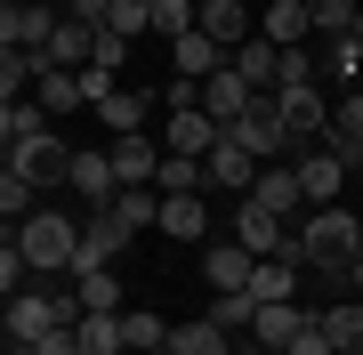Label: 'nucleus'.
Wrapping results in <instances>:
<instances>
[{
	"label": "nucleus",
	"instance_id": "obj_1",
	"mask_svg": "<svg viewBox=\"0 0 363 355\" xmlns=\"http://www.w3.org/2000/svg\"><path fill=\"white\" fill-rule=\"evenodd\" d=\"M355 250H363V218L347 210V202H323V210H307V218H298V266H315V275L347 283Z\"/></svg>",
	"mask_w": 363,
	"mask_h": 355
},
{
	"label": "nucleus",
	"instance_id": "obj_2",
	"mask_svg": "<svg viewBox=\"0 0 363 355\" xmlns=\"http://www.w3.org/2000/svg\"><path fill=\"white\" fill-rule=\"evenodd\" d=\"M9 242L33 259V275H57V266L73 275V259H81V226L65 210H33L25 226H9Z\"/></svg>",
	"mask_w": 363,
	"mask_h": 355
},
{
	"label": "nucleus",
	"instance_id": "obj_3",
	"mask_svg": "<svg viewBox=\"0 0 363 355\" xmlns=\"http://www.w3.org/2000/svg\"><path fill=\"white\" fill-rule=\"evenodd\" d=\"M81 323V299H57V291H9V347H40L49 331Z\"/></svg>",
	"mask_w": 363,
	"mask_h": 355
},
{
	"label": "nucleus",
	"instance_id": "obj_4",
	"mask_svg": "<svg viewBox=\"0 0 363 355\" xmlns=\"http://www.w3.org/2000/svg\"><path fill=\"white\" fill-rule=\"evenodd\" d=\"M234 242H250V250H259V259H298V226L291 218H274L267 210V202H234Z\"/></svg>",
	"mask_w": 363,
	"mask_h": 355
},
{
	"label": "nucleus",
	"instance_id": "obj_5",
	"mask_svg": "<svg viewBox=\"0 0 363 355\" xmlns=\"http://www.w3.org/2000/svg\"><path fill=\"white\" fill-rule=\"evenodd\" d=\"M73 154H81V145H65L57 130H40L25 145H9V170H25L33 186H73Z\"/></svg>",
	"mask_w": 363,
	"mask_h": 355
},
{
	"label": "nucleus",
	"instance_id": "obj_6",
	"mask_svg": "<svg viewBox=\"0 0 363 355\" xmlns=\"http://www.w3.org/2000/svg\"><path fill=\"white\" fill-rule=\"evenodd\" d=\"M250 275H259V250L210 235V250H202V283H210V299H226V291H250Z\"/></svg>",
	"mask_w": 363,
	"mask_h": 355
},
{
	"label": "nucleus",
	"instance_id": "obj_7",
	"mask_svg": "<svg viewBox=\"0 0 363 355\" xmlns=\"http://www.w3.org/2000/svg\"><path fill=\"white\" fill-rule=\"evenodd\" d=\"M283 97V121H291V145H323L331 137V97H323V81H315V89H274Z\"/></svg>",
	"mask_w": 363,
	"mask_h": 355
},
{
	"label": "nucleus",
	"instance_id": "obj_8",
	"mask_svg": "<svg viewBox=\"0 0 363 355\" xmlns=\"http://www.w3.org/2000/svg\"><path fill=\"white\" fill-rule=\"evenodd\" d=\"M226 137H242V145H250V154H259V162H274V154H283V145H291V121H283V97H259V106H250L242 121H234Z\"/></svg>",
	"mask_w": 363,
	"mask_h": 355
},
{
	"label": "nucleus",
	"instance_id": "obj_9",
	"mask_svg": "<svg viewBox=\"0 0 363 355\" xmlns=\"http://www.w3.org/2000/svg\"><path fill=\"white\" fill-rule=\"evenodd\" d=\"M57 25H65V16L40 9V0H9V9H0V49H49Z\"/></svg>",
	"mask_w": 363,
	"mask_h": 355
},
{
	"label": "nucleus",
	"instance_id": "obj_10",
	"mask_svg": "<svg viewBox=\"0 0 363 355\" xmlns=\"http://www.w3.org/2000/svg\"><path fill=\"white\" fill-rule=\"evenodd\" d=\"M121 250H130V226H121L113 210H89V218H81V259H73V275H89V266H113Z\"/></svg>",
	"mask_w": 363,
	"mask_h": 355
},
{
	"label": "nucleus",
	"instance_id": "obj_11",
	"mask_svg": "<svg viewBox=\"0 0 363 355\" xmlns=\"http://www.w3.org/2000/svg\"><path fill=\"white\" fill-rule=\"evenodd\" d=\"M259 170H267V162L250 154L242 137H218V145H210V186H218V194H250Z\"/></svg>",
	"mask_w": 363,
	"mask_h": 355
},
{
	"label": "nucleus",
	"instance_id": "obj_12",
	"mask_svg": "<svg viewBox=\"0 0 363 355\" xmlns=\"http://www.w3.org/2000/svg\"><path fill=\"white\" fill-rule=\"evenodd\" d=\"M250 106H259V89H250V81H242V73H234V65L202 81V113H210V121H218V130H234V121H242Z\"/></svg>",
	"mask_w": 363,
	"mask_h": 355
},
{
	"label": "nucleus",
	"instance_id": "obj_13",
	"mask_svg": "<svg viewBox=\"0 0 363 355\" xmlns=\"http://www.w3.org/2000/svg\"><path fill=\"white\" fill-rule=\"evenodd\" d=\"M218 137H226V130H218V121H210L202 106L162 121V154H194V162H210V145H218Z\"/></svg>",
	"mask_w": 363,
	"mask_h": 355
},
{
	"label": "nucleus",
	"instance_id": "obj_14",
	"mask_svg": "<svg viewBox=\"0 0 363 355\" xmlns=\"http://www.w3.org/2000/svg\"><path fill=\"white\" fill-rule=\"evenodd\" d=\"M154 235H169V242H210V202H202V194H162Z\"/></svg>",
	"mask_w": 363,
	"mask_h": 355
},
{
	"label": "nucleus",
	"instance_id": "obj_15",
	"mask_svg": "<svg viewBox=\"0 0 363 355\" xmlns=\"http://www.w3.org/2000/svg\"><path fill=\"white\" fill-rule=\"evenodd\" d=\"M202 33L218 49H242V40H259V16H250V0H202Z\"/></svg>",
	"mask_w": 363,
	"mask_h": 355
},
{
	"label": "nucleus",
	"instance_id": "obj_16",
	"mask_svg": "<svg viewBox=\"0 0 363 355\" xmlns=\"http://www.w3.org/2000/svg\"><path fill=\"white\" fill-rule=\"evenodd\" d=\"M298 186H307V210H323V202H339V186H347V162H339L331 145H307V162H298Z\"/></svg>",
	"mask_w": 363,
	"mask_h": 355
},
{
	"label": "nucleus",
	"instance_id": "obj_17",
	"mask_svg": "<svg viewBox=\"0 0 363 355\" xmlns=\"http://www.w3.org/2000/svg\"><path fill=\"white\" fill-rule=\"evenodd\" d=\"M250 202H267L274 218H307V186H298V170H283V162H267V170H259Z\"/></svg>",
	"mask_w": 363,
	"mask_h": 355
},
{
	"label": "nucleus",
	"instance_id": "obj_18",
	"mask_svg": "<svg viewBox=\"0 0 363 355\" xmlns=\"http://www.w3.org/2000/svg\"><path fill=\"white\" fill-rule=\"evenodd\" d=\"M89 57H97V33L81 25V16H65V25L49 33V49H40V65H49V73H81Z\"/></svg>",
	"mask_w": 363,
	"mask_h": 355
},
{
	"label": "nucleus",
	"instance_id": "obj_19",
	"mask_svg": "<svg viewBox=\"0 0 363 355\" xmlns=\"http://www.w3.org/2000/svg\"><path fill=\"white\" fill-rule=\"evenodd\" d=\"M73 194L89 202V210H105V202L121 194V170H113V154H89V145H81V154H73Z\"/></svg>",
	"mask_w": 363,
	"mask_h": 355
},
{
	"label": "nucleus",
	"instance_id": "obj_20",
	"mask_svg": "<svg viewBox=\"0 0 363 355\" xmlns=\"http://www.w3.org/2000/svg\"><path fill=\"white\" fill-rule=\"evenodd\" d=\"M259 33L274 40V49H307L315 16H307V0H267V9H259Z\"/></svg>",
	"mask_w": 363,
	"mask_h": 355
},
{
	"label": "nucleus",
	"instance_id": "obj_21",
	"mask_svg": "<svg viewBox=\"0 0 363 355\" xmlns=\"http://www.w3.org/2000/svg\"><path fill=\"white\" fill-rule=\"evenodd\" d=\"M113 154V170H121V186H154V170H162V145L145 137V130H130V137H113L105 145Z\"/></svg>",
	"mask_w": 363,
	"mask_h": 355
},
{
	"label": "nucleus",
	"instance_id": "obj_22",
	"mask_svg": "<svg viewBox=\"0 0 363 355\" xmlns=\"http://www.w3.org/2000/svg\"><path fill=\"white\" fill-rule=\"evenodd\" d=\"M169 57H178V73H186V81H210V73H226V65H234V49H218L202 25L186 33V40H169Z\"/></svg>",
	"mask_w": 363,
	"mask_h": 355
},
{
	"label": "nucleus",
	"instance_id": "obj_23",
	"mask_svg": "<svg viewBox=\"0 0 363 355\" xmlns=\"http://www.w3.org/2000/svg\"><path fill=\"white\" fill-rule=\"evenodd\" d=\"M323 145L347 162V170H363V89L339 97V113H331V137H323Z\"/></svg>",
	"mask_w": 363,
	"mask_h": 355
},
{
	"label": "nucleus",
	"instance_id": "obj_24",
	"mask_svg": "<svg viewBox=\"0 0 363 355\" xmlns=\"http://www.w3.org/2000/svg\"><path fill=\"white\" fill-rule=\"evenodd\" d=\"M234 73H242V81H250L259 97H274V73H283V49H274L267 33H259V40H242V49H234Z\"/></svg>",
	"mask_w": 363,
	"mask_h": 355
},
{
	"label": "nucleus",
	"instance_id": "obj_25",
	"mask_svg": "<svg viewBox=\"0 0 363 355\" xmlns=\"http://www.w3.org/2000/svg\"><path fill=\"white\" fill-rule=\"evenodd\" d=\"M121 339H130V355H169V323L154 307H121Z\"/></svg>",
	"mask_w": 363,
	"mask_h": 355
},
{
	"label": "nucleus",
	"instance_id": "obj_26",
	"mask_svg": "<svg viewBox=\"0 0 363 355\" xmlns=\"http://www.w3.org/2000/svg\"><path fill=\"white\" fill-rule=\"evenodd\" d=\"M105 210H113L121 226H130V235H154V218H162V194H154V186H121V194L105 202Z\"/></svg>",
	"mask_w": 363,
	"mask_h": 355
},
{
	"label": "nucleus",
	"instance_id": "obj_27",
	"mask_svg": "<svg viewBox=\"0 0 363 355\" xmlns=\"http://www.w3.org/2000/svg\"><path fill=\"white\" fill-rule=\"evenodd\" d=\"M81 291H73V299H81V315H121V275H113V266H89V275H73Z\"/></svg>",
	"mask_w": 363,
	"mask_h": 355
},
{
	"label": "nucleus",
	"instance_id": "obj_28",
	"mask_svg": "<svg viewBox=\"0 0 363 355\" xmlns=\"http://www.w3.org/2000/svg\"><path fill=\"white\" fill-rule=\"evenodd\" d=\"M40 130H57L40 97H9V106H0V137H9V145H25V137H40Z\"/></svg>",
	"mask_w": 363,
	"mask_h": 355
},
{
	"label": "nucleus",
	"instance_id": "obj_29",
	"mask_svg": "<svg viewBox=\"0 0 363 355\" xmlns=\"http://www.w3.org/2000/svg\"><path fill=\"white\" fill-rule=\"evenodd\" d=\"M202 186H210V162H194V154H162L154 194H202Z\"/></svg>",
	"mask_w": 363,
	"mask_h": 355
},
{
	"label": "nucleus",
	"instance_id": "obj_30",
	"mask_svg": "<svg viewBox=\"0 0 363 355\" xmlns=\"http://www.w3.org/2000/svg\"><path fill=\"white\" fill-rule=\"evenodd\" d=\"M169 355H226V323H210V315L169 323Z\"/></svg>",
	"mask_w": 363,
	"mask_h": 355
},
{
	"label": "nucleus",
	"instance_id": "obj_31",
	"mask_svg": "<svg viewBox=\"0 0 363 355\" xmlns=\"http://www.w3.org/2000/svg\"><path fill=\"white\" fill-rule=\"evenodd\" d=\"M33 97L49 106V121H57V113H89V97H81V73H40V81H33Z\"/></svg>",
	"mask_w": 363,
	"mask_h": 355
},
{
	"label": "nucleus",
	"instance_id": "obj_32",
	"mask_svg": "<svg viewBox=\"0 0 363 355\" xmlns=\"http://www.w3.org/2000/svg\"><path fill=\"white\" fill-rule=\"evenodd\" d=\"M250 331H259V347H291L298 331H307V315H298L291 299H274V307H259V323H250Z\"/></svg>",
	"mask_w": 363,
	"mask_h": 355
},
{
	"label": "nucleus",
	"instance_id": "obj_33",
	"mask_svg": "<svg viewBox=\"0 0 363 355\" xmlns=\"http://www.w3.org/2000/svg\"><path fill=\"white\" fill-rule=\"evenodd\" d=\"M298 291V259H259V275H250V299L274 307V299H291Z\"/></svg>",
	"mask_w": 363,
	"mask_h": 355
},
{
	"label": "nucleus",
	"instance_id": "obj_34",
	"mask_svg": "<svg viewBox=\"0 0 363 355\" xmlns=\"http://www.w3.org/2000/svg\"><path fill=\"white\" fill-rule=\"evenodd\" d=\"M81 355H130V339H121V315H81Z\"/></svg>",
	"mask_w": 363,
	"mask_h": 355
},
{
	"label": "nucleus",
	"instance_id": "obj_35",
	"mask_svg": "<svg viewBox=\"0 0 363 355\" xmlns=\"http://www.w3.org/2000/svg\"><path fill=\"white\" fill-rule=\"evenodd\" d=\"M323 331H331V347H339V355H363V299L323 307Z\"/></svg>",
	"mask_w": 363,
	"mask_h": 355
},
{
	"label": "nucleus",
	"instance_id": "obj_36",
	"mask_svg": "<svg viewBox=\"0 0 363 355\" xmlns=\"http://www.w3.org/2000/svg\"><path fill=\"white\" fill-rule=\"evenodd\" d=\"M0 210H9V226H25V218L40 210V186H33L25 170H0Z\"/></svg>",
	"mask_w": 363,
	"mask_h": 355
},
{
	"label": "nucleus",
	"instance_id": "obj_37",
	"mask_svg": "<svg viewBox=\"0 0 363 355\" xmlns=\"http://www.w3.org/2000/svg\"><path fill=\"white\" fill-rule=\"evenodd\" d=\"M97 121H105L113 137H130V130H145V97H138V89H113V97L97 106Z\"/></svg>",
	"mask_w": 363,
	"mask_h": 355
},
{
	"label": "nucleus",
	"instance_id": "obj_38",
	"mask_svg": "<svg viewBox=\"0 0 363 355\" xmlns=\"http://www.w3.org/2000/svg\"><path fill=\"white\" fill-rule=\"evenodd\" d=\"M194 25H202V0H154V33L162 40H186Z\"/></svg>",
	"mask_w": 363,
	"mask_h": 355
},
{
	"label": "nucleus",
	"instance_id": "obj_39",
	"mask_svg": "<svg viewBox=\"0 0 363 355\" xmlns=\"http://www.w3.org/2000/svg\"><path fill=\"white\" fill-rule=\"evenodd\" d=\"M323 81V57L315 49H283V73H274V89H315Z\"/></svg>",
	"mask_w": 363,
	"mask_h": 355
},
{
	"label": "nucleus",
	"instance_id": "obj_40",
	"mask_svg": "<svg viewBox=\"0 0 363 355\" xmlns=\"http://www.w3.org/2000/svg\"><path fill=\"white\" fill-rule=\"evenodd\" d=\"M307 16H315V33H323V40H339V33H355V0H307Z\"/></svg>",
	"mask_w": 363,
	"mask_h": 355
},
{
	"label": "nucleus",
	"instance_id": "obj_41",
	"mask_svg": "<svg viewBox=\"0 0 363 355\" xmlns=\"http://www.w3.org/2000/svg\"><path fill=\"white\" fill-rule=\"evenodd\" d=\"M113 33H154V0H113Z\"/></svg>",
	"mask_w": 363,
	"mask_h": 355
},
{
	"label": "nucleus",
	"instance_id": "obj_42",
	"mask_svg": "<svg viewBox=\"0 0 363 355\" xmlns=\"http://www.w3.org/2000/svg\"><path fill=\"white\" fill-rule=\"evenodd\" d=\"M291 355H339V347H331V331H323V315H307V331L291 339Z\"/></svg>",
	"mask_w": 363,
	"mask_h": 355
},
{
	"label": "nucleus",
	"instance_id": "obj_43",
	"mask_svg": "<svg viewBox=\"0 0 363 355\" xmlns=\"http://www.w3.org/2000/svg\"><path fill=\"white\" fill-rule=\"evenodd\" d=\"M40 355H81V331L65 323V331H49V339H40Z\"/></svg>",
	"mask_w": 363,
	"mask_h": 355
},
{
	"label": "nucleus",
	"instance_id": "obj_44",
	"mask_svg": "<svg viewBox=\"0 0 363 355\" xmlns=\"http://www.w3.org/2000/svg\"><path fill=\"white\" fill-rule=\"evenodd\" d=\"M347 291H355V299H363V250H355V266H347Z\"/></svg>",
	"mask_w": 363,
	"mask_h": 355
},
{
	"label": "nucleus",
	"instance_id": "obj_45",
	"mask_svg": "<svg viewBox=\"0 0 363 355\" xmlns=\"http://www.w3.org/2000/svg\"><path fill=\"white\" fill-rule=\"evenodd\" d=\"M347 40H355V49H363V16H355V33H347Z\"/></svg>",
	"mask_w": 363,
	"mask_h": 355
},
{
	"label": "nucleus",
	"instance_id": "obj_46",
	"mask_svg": "<svg viewBox=\"0 0 363 355\" xmlns=\"http://www.w3.org/2000/svg\"><path fill=\"white\" fill-rule=\"evenodd\" d=\"M9 355H40V347H9Z\"/></svg>",
	"mask_w": 363,
	"mask_h": 355
},
{
	"label": "nucleus",
	"instance_id": "obj_47",
	"mask_svg": "<svg viewBox=\"0 0 363 355\" xmlns=\"http://www.w3.org/2000/svg\"><path fill=\"white\" fill-rule=\"evenodd\" d=\"M259 355H291V347H259Z\"/></svg>",
	"mask_w": 363,
	"mask_h": 355
}]
</instances>
